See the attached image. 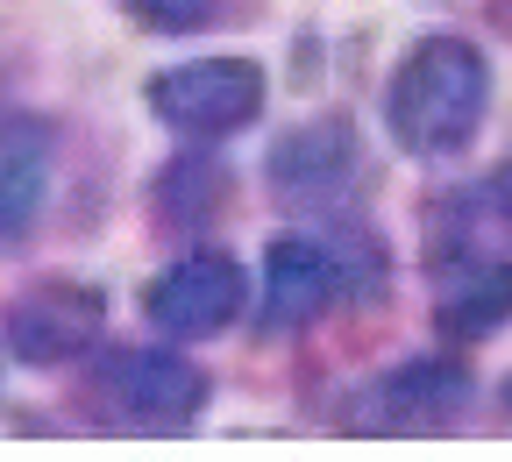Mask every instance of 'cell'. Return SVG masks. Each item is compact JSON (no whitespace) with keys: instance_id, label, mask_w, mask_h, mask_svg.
I'll list each match as a JSON object with an SVG mask.
<instances>
[{"instance_id":"6da1fadb","label":"cell","mask_w":512,"mask_h":462,"mask_svg":"<svg viewBox=\"0 0 512 462\" xmlns=\"http://www.w3.org/2000/svg\"><path fill=\"white\" fill-rule=\"evenodd\" d=\"M484 100H491L484 50L463 36H427L413 43V57L399 64L392 93H384V121L413 157H448L477 136Z\"/></svg>"},{"instance_id":"7a4b0ae2","label":"cell","mask_w":512,"mask_h":462,"mask_svg":"<svg viewBox=\"0 0 512 462\" xmlns=\"http://www.w3.org/2000/svg\"><path fill=\"white\" fill-rule=\"evenodd\" d=\"M207 406L200 363L171 349H100L86 370V413L114 434H185Z\"/></svg>"},{"instance_id":"3957f363","label":"cell","mask_w":512,"mask_h":462,"mask_svg":"<svg viewBox=\"0 0 512 462\" xmlns=\"http://www.w3.org/2000/svg\"><path fill=\"white\" fill-rule=\"evenodd\" d=\"M256 107H264V72L249 57H200V64H178V72L150 79V114L200 143L235 136Z\"/></svg>"},{"instance_id":"277c9868","label":"cell","mask_w":512,"mask_h":462,"mask_svg":"<svg viewBox=\"0 0 512 462\" xmlns=\"http://www.w3.org/2000/svg\"><path fill=\"white\" fill-rule=\"evenodd\" d=\"M242 263L221 256V249H192L178 256L171 271L143 292V313L157 335H178V342H200V335H221V327L242 313Z\"/></svg>"},{"instance_id":"5b68a950","label":"cell","mask_w":512,"mask_h":462,"mask_svg":"<svg viewBox=\"0 0 512 462\" xmlns=\"http://www.w3.org/2000/svg\"><path fill=\"white\" fill-rule=\"evenodd\" d=\"M100 292L93 285H79V278H36L22 299H8V349L22 356V363H36V370H50V363H72V356H86L93 349V335H100Z\"/></svg>"},{"instance_id":"8992f818","label":"cell","mask_w":512,"mask_h":462,"mask_svg":"<svg viewBox=\"0 0 512 462\" xmlns=\"http://www.w3.org/2000/svg\"><path fill=\"white\" fill-rule=\"evenodd\" d=\"M363 178V157H356V128L349 121H306L271 150V192L292 207V214H328L342 207Z\"/></svg>"},{"instance_id":"52a82bcc","label":"cell","mask_w":512,"mask_h":462,"mask_svg":"<svg viewBox=\"0 0 512 462\" xmlns=\"http://www.w3.org/2000/svg\"><path fill=\"white\" fill-rule=\"evenodd\" d=\"M470 370L448 363V356H427V363H406L392 377H377L363 391V413L356 427H377V434H420V427H448L463 406H470Z\"/></svg>"},{"instance_id":"ba28073f","label":"cell","mask_w":512,"mask_h":462,"mask_svg":"<svg viewBox=\"0 0 512 462\" xmlns=\"http://www.w3.org/2000/svg\"><path fill=\"white\" fill-rule=\"evenodd\" d=\"M342 299V263L328 242H278L264 256V285H256V320L285 335V327H306Z\"/></svg>"},{"instance_id":"9c48e42d","label":"cell","mask_w":512,"mask_h":462,"mask_svg":"<svg viewBox=\"0 0 512 462\" xmlns=\"http://www.w3.org/2000/svg\"><path fill=\"white\" fill-rule=\"evenodd\" d=\"M512 313V263L484 256V249H448L434 271V320L448 342H470L484 327H498Z\"/></svg>"},{"instance_id":"30bf717a","label":"cell","mask_w":512,"mask_h":462,"mask_svg":"<svg viewBox=\"0 0 512 462\" xmlns=\"http://www.w3.org/2000/svg\"><path fill=\"white\" fill-rule=\"evenodd\" d=\"M50 192V128L43 121H8L0 128V249H15Z\"/></svg>"},{"instance_id":"8fae6325","label":"cell","mask_w":512,"mask_h":462,"mask_svg":"<svg viewBox=\"0 0 512 462\" xmlns=\"http://www.w3.org/2000/svg\"><path fill=\"white\" fill-rule=\"evenodd\" d=\"M221 185H228V178H221V164H192V157H185V164H171V171H164L157 207H164V221H178V228H185V221H200V214H214V207H221Z\"/></svg>"},{"instance_id":"7c38bea8","label":"cell","mask_w":512,"mask_h":462,"mask_svg":"<svg viewBox=\"0 0 512 462\" xmlns=\"http://www.w3.org/2000/svg\"><path fill=\"white\" fill-rule=\"evenodd\" d=\"M128 15H136L143 29H200V22H214L221 15V0H128Z\"/></svg>"},{"instance_id":"4fadbf2b","label":"cell","mask_w":512,"mask_h":462,"mask_svg":"<svg viewBox=\"0 0 512 462\" xmlns=\"http://www.w3.org/2000/svg\"><path fill=\"white\" fill-rule=\"evenodd\" d=\"M491 207H498V214L512 221V157H505V171L491 178Z\"/></svg>"}]
</instances>
